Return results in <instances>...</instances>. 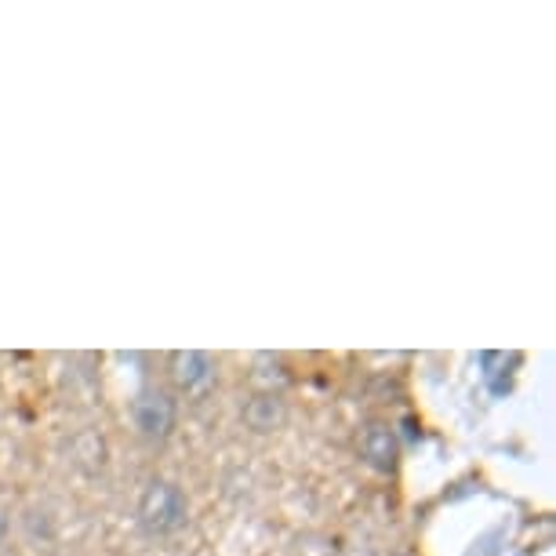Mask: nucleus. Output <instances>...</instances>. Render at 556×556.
Here are the masks:
<instances>
[{"instance_id": "nucleus-4", "label": "nucleus", "mask_w": 556, "mask_h": 556, "mask_svg": "<svg viewBox=\"0 0 556 556\" xmlns=\"http://www.w3.org/2000/svg\"><path fill=\"white\" fill-rule=\"evenodd\" d=\"M167 371H172V382L182 393H201L215 379V356L204 350H178L167 361Z\"/></svg>"}, {"instance_id": "nucleus-6", "label": "nucleus", "mask_w": 556, "mask_h": 556, "mask_svg": "<svg viewBox=\"0 0 556 556\" xmlns=\"http://www.w3.org/2000/svg\"><path fill=\"white\" fill-rule=\"evenodd\" d=\"M4 534H8V517H4V509H0V542H4Z\"/></svg>"}, {"instance_id": "nucleus-1", "label": "nucleus", "mask_w": 556, "mask_h": 556, "mask_svg": "<svg viewBox=\"0 0 556 556\" xmlns=\"http://www.w3.org/2000/svg\"><path fill=\"white\" fill-rule=\"evenodd\" d=\"M135 517H139V528L146 534L167 539V534H175L186 523V517H190V502H186L178 484H172V480H164V477H153L150 484L142 488Z\"/></svg>"}, {"instance_id": "nucleus-3", "label": "nucleus", "mask_w": 556, "mask_h": 556, "mask_svg": "<svg viewBox=\"0 0 556 556\" xmlns=\"http://www.w3.org/2000/svg\"><path fill=\"white\" fill-rule=\"evenodd\" d=\"M361 458L375 473H393L396 458H401V440H396V429L382 418H371L361 429Z\"/></svg>"}, {"instance_id": "nucleus-2", "label": "nucleus", "mask_w": 556, "mask_h": 556, "mask_svg": "<svg viewBox=\"0 0 556 556\" xmlns=\"http://www.w3.org/2000/svg\"><path fill=\"white\" fill-rule=\"evenodd\" d=\"M175 418H178V404H175V396L167 390H156V386H150V390H142L139 396H135L131 422L146 440H167V437H172V429H175Z\"/></svg>"}, {"instance_id": "nucleus-5", "label": "nucleus", "mask_w": 556, "mask_h": 556, "mask_svg": "<svg viewBox=\"0 0 556 556\" xmlns=\"http://www.w3.org/2000/svg\"><path fill=\"white\" fill-rule=\"evenodd\" d=\"M244 422L248 429H255V433H273V429H280L288 422V407L277 393H258L244 404Z\"/></svg>"}]
</instances>
